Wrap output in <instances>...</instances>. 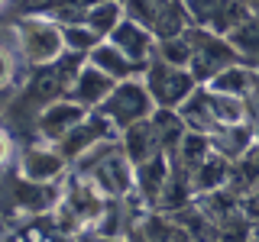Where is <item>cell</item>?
<instances>
[{
    "mask_svg": "<svg viewBox=\"0 0 259 242\" xmlns=\"http://www.w3.org/2000/svg\"><path fill=\"white\" fill-rule=\"evenodd\" d=\"M188 36H191V48H194L191 75L198 78V84H207V81L214 78L221 68H227V65H233V62H240L227 36H217V32H210V29H204V26H191Z\"/></svg>",
    "mask_w": 259,
    "mask_h": 242,
    "instance_id": "obj_6",
    "label": "cell"
},
{
    "mask_svg": "<svg viewBox=\"0 0 259 242\" xmlns=\"http://www.w3.org/2000/svg\"><path fill=\"white\" fill-rule=\"evenodd\" d=\"M107 39L120 48V52H126L130 58L140 62V65H149V62H152V55H156V45H159L156 32H152L149 26H143V23L130 20V16L110 32Z\"/></svg>",
    "mask_w": 259,
    "mask_h": 242,
    "instance_id": "obj_11",
    "label": "cell"
},
{
    "mask_svg": "<svg viewBox=\"0 0 259 242\" xmlns=\"http://www.w3.org/2000/svg\"><path fill=\"white\" fill-rule=\"evenodd\" d=\"M191 174V188L198 197H204V194H214V191H221L227 188V184L233 181V161H227L224 155H217V152H210V155L201 161Z\"/></svg>",
    "mask_w": 259,
    "mask_h": 242,
    "instance_id": "obj_17",
    "label": "cell"
},
{
    "mask_svg": "<svg viewBox=\"0 0 259 242\" xmlns=\"http://www.w3.org/2000/svg\"><path fill=\"white\" fill-rule=\"evenodd\" d=\"M227 39H230V45H233V52H237L240 62L259 68V16L256 13L246 16V20H243Z\"/></svg>",
    "mask_w": 259,
    "mask_h": 242,
    "instance_id": "obj_24",
    "label": "cell"
},
{
    "mask_svg": "<svg viewBox=\"0 0 259 242\" xmlns=\"http://www.w3.org/2000/svg\"><path fill=\"white\" fill-rule=\"evenodd\" d=\"M20 55H16V45L13 39H0V100H13L16 94H20L23 81H20Z\"/></svg>",
    "mask_w": 259,
    "mask_h": 242,
    "instance_id": "obj_26",
    "label": "cell"
},
{
    "mask_svg": "<svg viewBox=\"0 0 259 242\" xmlns=\"http://www.w3.org/2000/svg\"><path fill=\"white\" fill-rule=\"evenodd\" d=\"M88 62H91L94 68H101L110 81H126V78H143L146 75V65L133 62L126 52H120L110 39H104V42L88 55Z\"/></svg>",
    "mask_w": 259,
    "mask_h": 242,
    "instance_id": "obj_15",
    "label": "cell"
},
{
    "mask_svg": "<svg viewBox=\"0 0 259 242\" xmlns=\"http://www.w3.org/2000/svg\"><path fill=\"white\" fill-rule=\"evenodd\" d=\"M113 84H117V81H110L101 68H94L91 62H84L81 71L75 75V81H71L68 97H75V100L84 103L88 110H97L104 100H107V94L113 91Z\"/></svg>",
    "mask_w": 259,
    "mask_h": 242,
    "instance_id": "obj_14",
    "label": "cell"
},
{
    "mask_svg": "<svg viewBox=\"0 0 259 242\" xmlns=\"http://www.w3.org/2000/svg\"><path fill=\"white\" fill-rule=\"evenodd\" d=\"M221 4V0H182L185 13L191 16L194 26H204V23L210 20V13H214V7Z\"/></svg>",
    "mask_w": 259,
    "mask_h": 242,
    "instance_id": "obj_30",
    "label": "cell"
},
{
    "mask_svg": "<svg viewBox=\"0 0 259 242\" xmlns=\"http://www.w3.org/2000/svg\"><path fill=\"white\" fill-rule=\"evenodd\" d=\"M0 236H4V232H0Z\"/></svg>",
    "mask_w": 259,
    "mask_h": 242,
    "instance_id": "obj_35",
    "label": "cell"
},
{
    "mask_svg": "<svg viewBox=\"0 0 259 242\" xmlns=\"http://www.w3.org/2000/svg\"><path fill=\"white\" fill-rule=\"evenodd\" d=\"M16 142H13V133H10V126L0 119V171H7V168H13L16 165Z\"/></svg>",
    "mask_w": 259,
    "mask_h": 242,
    "instance_id": "obj_29",
    "label": "cell"
},
{
    "mask_svg": "<svg viewBox=\"0 0 259 242\" xmlns=\"http://www.w3.org/2000/svg\"><path fill=\"white\" fill-rule=\"evenodd\" d=\"M143 78H146V87H149L156 107H172V110H178L201 87L198 78H194L188 68H172V65L156 62V58L146 65Z\"/></svg>",
    "mask_w": 259,
    "mask_h": 242,
    "instance_id": "obj_5",
    "label": "cell"
},
{
    "mask_svg": "<svg viewBox=\"0 0 259 242\" xmlns=\"http://www.w3.org/2000/svg\"><path fill=\"white\" fill-rule=\"evenodd\" d=\"M178 116H182V123L194 129V133H214V116H210V97H207V87L201 84L198 91H194L188 100L178 107Z\"/></svg>",
    "mask_w": 259,
    "mask_h": 242,
    "instance_id": "obj_23",
    "label": "cell"
},
{
    "mask_svg": "<svg viewBox=\"0 0 259 242\" xmlns=\"http://www.w3.org/2000/svg\"><path fill=\"white\" fill-rule=\"evenodd\" d=\"M13 29V45L20 55L23 68H49L65 55V36L62 23L46 13H20L10 23Z\"/></svg>",
    "mask_w": 259,
    "mask_h": 242,
    "instance_id": "obj_1",
    "label": "cell"
},
{
    "mask_svg": "<svg viewBox=\"0 0 259 242\" xmlns=\"http://www.w3.org/2000/svg\"><path fill=\"white\" fill-rule=\"evenodd\" d=\"M156 62H165L172 68H188L191 71V58H194V48H191V36L182 32V36H168V39H159L156 45Z\"/></svg>",
    "mask_w": 259,
    "mask_h": 242,
    "instance_id": "obj_27",
    "label": "cell"
},
{
    "mask_svg": "<svg viewBox=\"0 0 259 242\" xmlns=\"http://www.w3.org/2000/svg\"><path fill=\"white\" fill-rule=\"evenodd\" d=\"M107 139H117V129H113V123L104 116L101 110H91V113H88V116L81 119V123L59 142V149L68 155L71 165H75L81 155H88L94 145H101V142H107Z\"/></svg>",
    "mask_w": 259,
    "mask_h": 242,
    "instance_id": "obj_10",
    "label": "cell"
},
{
    "mask_svg": "<svg viewBox=\"0 0 259 242\" xmlns=\"http://www.w3.org/2000/svg\"><path fill=\"white\" fill-rule=\"evenodd\" d=\"M246 16H253L246 0H221V4L214 7V13H210V20L204 23V29L217 32V36H230Z\"/></svg>",
    "mask_w": 259,
    "mask_h": 242,
    "instance_id": "obj_25",
    "label": "cell"
},
{
    "mask_svg": "<svg viewBox=\"0 0 259 242\" xmlns=\"http://www.w3.org/2000/svg\"><path fill=\"white\" fill-rule=\"evenodd\" d=\"M210 152H214V142H210V133H194V129H185L178 149L172 152V161L185 171H194V168L204 161Z\"/></svg>",
    "mask_w": 259,
    "mask_h": 242,
    "instance_id": "obj_22",
    "label": "cell"
},
{
    "mask_svg": "<svg viewBox=\"0 0 259 242\" xmlns=\"http://www.w3.org/2000/svg\"><path fill=\"white\" fill-rule=\"evenodd\" d=\"M240 210H243V216H246L253 226L259 223V184H256V188H249V191L240 197Z\"/></svg>",
    "mask_w": 259,
    "mask_h": 242,
    "instance_id": "obj_31",
    "label": "cell"
},
{
    "mask_svg": "<svg viewBox=\"0 0 259 242\" xmlns=\"http://www.w3.org/2000/svg\"><path fill=\"white\" fill-rule=\"evenodd\" d=\"M123 20H126L123 0H94V4H88L84 13H81V23H88L101 39H107Z\"/></svg>",
    "mask_w": 259,
    "mask_h": 242,
    "instance_id": "obj_20",
    "label": "cell"
},
{
    "mask_svg": "<svg viewBox=\"0 0 259 242\" xmlns=\"http://www.w3.org/2000/svg\"><path fill=\"white\" fill-rule=\"evenodd\" d=\"M256 81H259V68H253V65H246V62H233V65H227V68L217 71L204 87L207 91H217V94H233V97L249 100L253 91H256Z\"/></svg>",
    "mask_w": 259,
    "mask_h": 242,
    "instance_id": "obj_16",
    "label": "cell"
},
{
    "mask_svg": "<svg viewBox=\"0 0 259 242\" xmlns=\"http://www.w3.org/2000/svg\"><path fill=\"white\" fill-rule=\"evenodd\" d=\"M0 242H16L13 236H7V232H4V236H0Z\"/></svg>",
    "mask_w": 259,
    "mask_h": 242,
    "instance_id": "obj_33",
    "label": "cell"
},
{
    "mask_svg": "<svg viewBox=\"0 0 259 242\" xmlns=\"http://www.w3.org/2000/svg\"><path fill=\"white\" fill-rule=\"evenodd\" d=\"M10 4H13V0H0V13H7V10H10Z\"/></svg>",
    "mask_w": 259,
    "mask_h": 242,
    "instance_id": "obj_32",
    "label": "cell"
},
{
    "mask_svg": "<svg viewBox=\"0 0 259 242\" xmlns=\"http://www.w3.org/2000/svg\"><path fill=\"white\" fill-rule=\"evenodd\" d=\"M59 197H62V184H39V181L20 177L13 171V177L4 188L0 204L7 210H13L20 220H32V216H49L52 213L55 204H59Z\"/></svg>",
    "mask_w": 259,
    "mask_h": 242,
    "instance_id": "obj_4",
    "label": "cell"
},
{
    "mask_svg": "<svg viewBox=\"0 0 259 242\" xmlns=\"http://www.w3.org/2000/svg\"><path fill=\"white\" fill-rule=\"evenodd\" d=\"M88 113H91V110H88L84 103H78L75 97H59V100L46 103V107L36 113V119H32V139L59 145L65 136H68L71 129L88 116Z\"/></svg>",
    "mask_w": 259,
    "mask_h": 242,
    "instance_id": "obj_7",
    "label": "cell"
},
{
    "mask_svg": "<svg viewBox=\"0 0 259 242\" xmlns=\"http://www.w3.org/2000/svg\"><path fill=\"white\" fill-rule=\"evenodd\" d=\"M149 123H152V133H156L159 149L165 152V155H172V152L178 149V142H182L185 129H188V126L182 123V116H178V110H172V107H156V113L149 116Z\"/></svg>",
    "mask_w": 259,
    "mask_h": 242,
    "instance_id": "obj_21",
    "label": "cell"
},
{
    "mask_svg": "<svg viewBox=\"0 0 259 242\" xmlns=\"http://www.w3.org/2000/svg\"><path fill=\"white\" fill-rule=\"evenodd\" d=\"M13 171L20 177L39 181V184H62L65 177L71 174V161H68V155H65L55 142L32 139L26 145H20Z\"/></svg>",
    "mask_w": 259,
    "mask_h": 242,
    "instance_id": "obj_3",
    "label": "cell"
},
{
    "mask_svg": "<svg viewBox=\"0 0 259 242\" xmlns=\"http://www.w3.org/2000/svg\"><path fill=\"white\" fill-rule=\"evenodd\" d=\"M62 200L75 210V216L81 220L84 229H94V223L101 220L104 207H107V197L101 194V188H97L91 177L75 174V171L62 181Z\"/></svg>",
    "mask_w": 259,
    "mask_h": 242,
    "instance_id": "obj_9",
    "label": "cell"
},
{
    "mask_svg": "<svg viewBox=\"0 0 259 242\" xmlns=\"http://www.w3.org/2000/svg\"><path fill=\"white\" fill-rule=\"evenodd\" d=\"M104 116L113 123V129H126L133 123H146V119L156 113V100H152L149 87H146V78H126L117 81L113 91L107 94V100L97 107Z\"/></svg>",
    "mask_w": 259,
    "mask_h": 242,
    "instance_id": "obj_2",
    "label": "cell"
},
{
    "mask_svg": "<svg viewBox=\"0 0 259 242\" xmlns=\"http://www.w3.org/2000/svg\"><path fill=\"white\" fill-rule=\"evenodd\" d=\"M62 36H65V52H75V55H81V58H88V55L104 42V39L81 20L78 23H62Z\"/></svg>",
    "mask_w": 259,
    "mask_h": 242,
    "instance_id": "obj_28",
    "label": "cell"
},
{
    "mask_svg": "<svg viewBox=\"0 0 259 242\" xmlns=\"http://www.w3.org/2000/svg\"><path fill=\"white\" fill-rule=\"evenodd\" d=\"M214 152L224 155L227 161H240L243 155L259 145V123H243V126H217L210 133Z\"/></svg>",
    "mask_w": 259,
    "mask_h": 242,
    "instance_id": "obj_12",
    "label": "cell"
},
{
    "mask_svg": "<svg viewBox=\"0 0 259 242\" xmlns=\"http://www.w3.org/2000/svg\"><path fill=\"white\" fill-rule=\"evenodd\" d=\"M168 174H172V155L165 152H156L152 158H146L143 165H136V194L156 210L162 191L168 184Z\"/></svg>",
    "mask_w": 259,
    "mask_h": 242,
    "instance_id": "obj_13",
    "label": "cell"
},
{
    "mask_svg": "<svg viewBox=\"0 0 259 242\" xmlns=\"http://www.w3.org/2000/svg\"><path fill=\"white\" fill-rule=\"evenodd\" d=\"M84 177H91L107 200H126L136 191V165L120 152V145L110 155H104Z\"/></svg>",
    "mask_w": 259,
    "mask_h": 242,
    "instance_id": "obj_8",
    "label": "cell"
},
{
    "mask_svg": "<svg viewBox=\"0 0 259 242\" xmlns=\"http://www.w3.org/2000/svg\"><path fill=\"white\" fill-rule=\"evenodd\" d=\"M253 236H256V239H259V223H256V226H253Z\"/></svg>",
    "mask_w": 259,
    "mask_h": 242,
    "instance_id": "obj_34",
    "label": "cell"
},
{
    "mask_svg": "<svg viewBox=\"0 0 259 242\" xmlns=\"http://www.w3.org/2000/svg\"><path fill=\"white\" fill-rule=\"evenodd\" d=\"M117 142H120V152L133 161V165H143L146 158H152L159 149V142H156V133H152V123L146 119V123H133V126H126V129H120L117 133Z\"/></svg>",
    "mask_w": 259,
    "mask_h": 242,
    "instance_id": "obj_18",
    "label": "cell"
},
{
    "mask_svg": "<svg viewBox=\"0 0 259 242\" xmlns=\"http://www.w3.org/2000/svg\"><path fill=\"white\" fill-rule=\"evenodd\" d=\"M207 97H210V116H214V126H243V123H256L249 100H243V97H233V94H217V91H207Z\"/></svg>",
    "mask_w": 259,
    "mask_h": 242,
    "instance_id": "obj_19",
    "label": "cell"
}]
</instances>
